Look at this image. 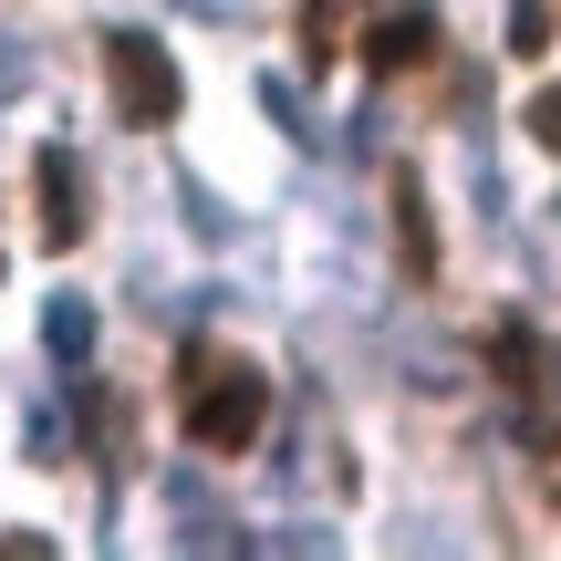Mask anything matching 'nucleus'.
Instances as JSON below:
<instances>
[{"label":"nucleus","mask_w":561,"mask_h":561,"mask_svg":"<svg viewBox=\"0 0 561 561\" xmlns=\"http://www.w3.org/2000/svg\"><path fill=\"white\" fill-rule=\"evenodd\" d=\"M271 416V375L240 354H219V343H187L178 354V426L187 447H208V458H240L250 437H261Z\"/></svg>","instance_id":"nucleus-1"},{"label":"nucleus","mask_w":561,"mask_h":561,"mask_svg":"<svg viewBox=\"0 0 561 561\" xmlns=\"http://www.w3.org/2000/svg\"><path fill=\"white\" fill-rule=\"evenodd\" d=\"M104 94H115L125 125H178L187 83H178V62H167L157 32H104Z\"/></svg>","instance_id":"nucleus-2"},{"label":"nucleus","mask_w":561,"mask_h":561,"mask_svg":"<svg viewBox=\"0 0 561 561\" xmlns=\"http://www.w3.org/2000/svg\"><path fill=\"white\" fill-rule=\"evenodd\" d=\"M32 178H42V240L73 250V240H83V219H94V208H83V167H73V146H42Z\"/></svg>","instance_id":"nucleus-3"},{"label":"nucleus","mask_w":561,"mask_h":561,"mask_svg":"<svg viewBox=\"0 0 561 561\" xmlns=\"http://www.w3.org/2000/svg\"><path fill=\"white\" fill-rule=\"evenodd\" d=\"M364 62H375V73H416V62H437V11H385L375 32H364Z\"/></svg>","instance_id":"nucleus-4"},{"label":"nucleus","mask_w":561,"mask_h":561,"mask_svg":"<svg viewBox=\"0 0 561 561\" xmlns=\"http://www.w3.org/2000/svg\"><path fill=\"white\" fill-rule=\"evenodd\" d=\"M396 250H405V280H437V219H426V187L416 178H396Z\"/></svg>","instance_id":"nucleus-5"},{"label":"nucleus","mask_w":561,"mask_h":561,"mask_svg":"<svg viewBox=\"0 0 561 561\" xmlns=\"http://www.w3.org/2000/svg\"><path fill=\"white\" fill-rule=\"evenodd\" d=\"M489 364H500V385H541V333H530V322H500V333H489Z\"/></svg>","instance_id":"nucleus-6"},{"label":"nucleus","mask_w":561,"mask_h":561,"mask_svg":"<svg viewBox=\"0 0 561 561\" xmlns=\"http://www.w3.org/2000/svg\"><path fill=\"white\" fill-rule=\"evenodd\" d=\"M333 53H343V11H333V0H301V62L322 73Z\"/></svg>","instance_id":"nucleus-7"},{"label":"nucleus","mask_w":561,"mask_h":561,"mask_svg":"<svg viewBox=\"0 0 561 561\" xmlns=\"http://www.w3.org/2000/svg\"><path fill=\"white\" fill-rule=\"evenodd\" d=\"M42 333H53V354H62V364H83V343H94V312H83V301H53V312H42Z\"/></svg>","instance_id":"nucleus-8"},{"label":"nucleus","mask_w":561,"mask_h":561,"mask_svg":"<svg viewBox=\"0 0 561 561\" xmlns=\"http://www.w3.org/2000/svg\"><path fill=\"white\" fill-rule=\"evenodd\" d=\"M510 53H551V0H510Z\"/></svg>","instance_id":"nucleus-9"},{"label":"nucleus","mask_w":561,"mask_h":561,"mask_svg":"<svg viewBox=\"0 0 561 561\" xmlns=\"http://www.w3.org/2000/svg\"><path fill=\"white\" fill-rule=\"evenodd\" d=\"M530 136H541L551 157H561V83H551V94H530Z\"/></svg>","instance_id":"nucleus-10"}]
</instances>
